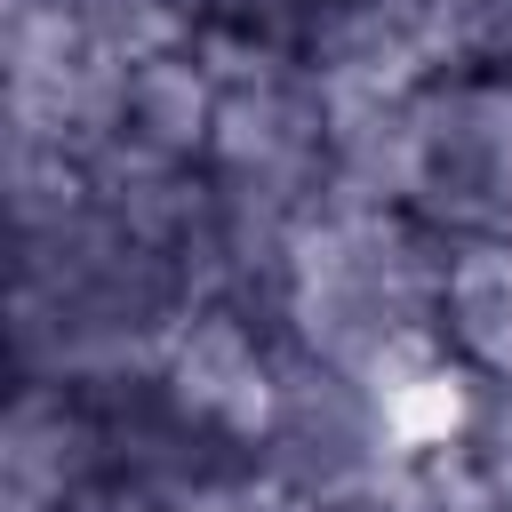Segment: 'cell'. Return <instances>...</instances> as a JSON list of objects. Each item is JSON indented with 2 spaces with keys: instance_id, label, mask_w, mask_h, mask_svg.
<instances>
[{
  "instance_id": "1",
  "label": "cell",
  "mask_w": 512,
  "mask_h": 512,
  "mask_svg": "<svg viewBox=\"0 0 512 512\" xmlns=\"http://www.w3.org/2000/svg\"><path fill=\"white\" fill-rule=\"evenodd\" d=\"M16 232V288H8V360L40 384H104L128 368H152L176 336V320L208 296L200 272L120 224L88 176L80 192Z\"/></svg>"
},
{
  "instance_id": "2",
  "label": "cell",
  "mask_w": 512,
  "mask_h": 512,
  "mask_svg": "<svg viewBox=\"0 0 512 512\" xmlns=\"http://www.w3.org/2000/svg\"><path fill=\"white\" fill-rule=\"evenodd\" d=\"M440 272H448V240L432 224H416L408 208L336 200L296 232L272 280V320L288 344L360 368L392 392H416L448 368Z\"/></svg>"
},
{
  "instance_id": "3",
  "label": "cell",
  "mask_w": 512,
  "mask_h": 512,
  "mask_svg": "<svg viewBox=\"0 0 512 512\" xmlns=\"http://www.w3.org/2000/svg\"><path fill=\"white\" fill-rule=\"evenodd\" d=\"M400 208L456 240L512 232V64L464 56L408 88V144H400Z\"/></svg>"
},
{
  "instance_id": "4",
  "label": "cell",
  "mask_w": 512,
  "mask_h": 512,
  "mask_svg": "<svg viewBox=\"0 0 512 512\" xmlns=\"http://www.w3.org/2000/svg\"><path fill=\"white\" fill-rule=\"evenodd\" d=\"M216 136V40L184 32L144 56H120L112 112L96 160H152V168H208Z\"/></svg>"
},
{
  "instance_id": "5",
  "label": "cell",
  "mask_w": 512,
  "mask_h": 512,
  "mask_svg": "<svg viewBox=\"0 0 512 512\" xmlns=\"http://www.w3.org/2000/svg\"><path fill=\"white\" fill-rule=\"evenodd\" d=\"M104 480V424L88 384L16 376L0 432V512H72Z\"/></svg>"
},
{
  "instance_id": "6",
  "label": "cell",
  "mask_w": 512,
  "mask_h": 512,
  "mask_svg": "<svg viewBox=\"0 0 512 512\" xmlns=\"http://www.w3.org/2000/svg\"><path fill=\"white\" fill-rule=\"evenodd\" d=\"M440 352L464 384L512 392V232L456 240L440 272Z\"/></svg>"
},
{
  "instance_id": "7",
  "label": "cell",
  "mask_w": 512,
  "mask_h": 512,
  "mask_svg": "<svg viewBox=\"0 0 512 512\" xmlns=\"http://www.w3.org/2000/svg\"><path fill=\"white\" fill-rule=\"evenodd\" d=\"M448 464L480 512H512V392H488V384L464 392V416L448 432Z\"/></svg>"
},
{
  "instance_id": "8",
  "label": "cell",
  "mask_w": 512,
  "mask_h": 512,
  "mask_svg": "<svg viewBox=\"0 0 512 512\" xmlns=\"http://www.w3.org/2000/svg\"><path fill=\"white\" fill-rule=\"evenodd\" d=\"M376 512H480V504H472V488L456 480V464H448V448H440V456H424Z\"/></svg>"
},
{
  "instance_id": "9",
  "label": "cell",
  "mask_w": 512,
  "mask_h": 512,
  "mask_svg": "<svg viewBox=\"0 0 512 512\" xmlns=\"http://www.w3.org/2000/svg\"><path fill=\"white\" fill-rule=\"evenodd\" d=\"M192 16H200V32H216V24L240 16V0H192Z\"/></svg>"
}]
</instances>
